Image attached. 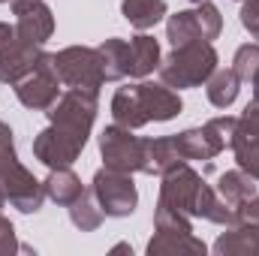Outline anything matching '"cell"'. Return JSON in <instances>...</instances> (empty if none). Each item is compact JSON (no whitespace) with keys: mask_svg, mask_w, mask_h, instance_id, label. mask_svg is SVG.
I'll use <instances>...</instances> for the list:
<instances>
[{"mask_svg":"<svg viewBox=\"0 0 259 256\" xmlns=\"http://www.w3.org/2000/svg\"><path fill=\"white\" fill-rule=\"evenodd\" d=\"M91 190H94L106 217H130L139 205V190H136V181L130 172L103 166V169H97Z\"/></svg>","mask_w":259,"mask_h":256,"instance_id":"cell-7","label":"cell"},{"mask_svg":"<svg viewBox=\"0 0 259 256\" xmlns=\"http://www.w3.org/2000/svg\"><path fill=\"white\" fill-rule=\"evenodd\" d=\"M42 187H46V199H52V202H55V205H61V208H69V205L84 193L81 178H78L69 166L49 169V175H46Z\"/></svg>","mask_w":259,"mask_h":256,"instance_id":"cell-20","label":"cell"},{"mask_svg":"<svg viewBox=\"0 0 259 256\" xmlns=\"http://www.w3.org/2000/svg\"><path fill=\"white\" fill-rule=\"evenodd\" d=\"M121 15L130 27L151 30L169 15V3L166 0H121Z\"/></svg>","mask_w":259,"mask_h":256,"instance_id":"cell-22","label":"cell"},{"mask_svg":"<svg viewBox=\"0 0 259 256\" xmlns=\"http://www.w3.org/2000/svg\"><path fill=\"white\" fill-rule=\"evenodd\" d=\"M112 253H130V256H133V247H130L127 241H121V244H115V247H112Z\"/></svg>","mask_w":259,"mask_h":256,"instance_id":"cell-34","label":"cell"},{"mask_svg":"<svg viewBox=\"0 0 259 256\" xmlns=\"http://www.w3.org/2000/svg\"><path fill=\"white\" fill-rule=\"evenodd\" d=\"M97 112H100V94L64 88V94L46 112V118H49V124H58V127H66V130H72V133L91 136L94 121H97Z\"/></svg>","mask_w":259,"mask_h":256,"instance_id":"cell-9","label":"cell"},{"mask_svg":"<svg viewBox=\"0 0 259 256\" xmlns=\"http://www.w3.org/2000/svg\"><path fill=\"white\" fill-rule=\"evenodd\" d=\"M241 220L244 223H253V226H259V193L241 208Z\"/></svg>","mask_w":259,"mask_h":256,"instance_id":"cell-32","label":"cell"},{"mask_svg":"<svg viewBox=\"0 0 259 256\" xmlns=\"http://www.w3.org/2000/svg\"><path fill=\"white\" fill-rule=\"evenodd\" d=\"M3 193H6V205H12L18 214H36L46 202V187L42 181L33 178V172L18 163L6 178H3Z\"/></svg>","mask_w":259,"mask_h":256,"instance_id":"cell-12","label":"cell"},{"mask_svg":"<svg viewBox=\"0 0 259 256\" xmlns=\"http://www.w3.org/2000/svg\"><path fill=\"white\" fill-rule=\"evenodd\" d=\"M18 247H21V244H18V235H15V226H12V220L0 214V256L18 253Z\"/></svg>","mask_w":259,"mask_h":256,"instance_id":"cell-31","label":"cell"},{"mask_svg":"<svg viewBox=\"0 0 259 256\" xmlns=\"http://www.w3.org/2000/svg\"><path fill=\"white\" fill-rule=\"evenodd\" d=\"M0 3H12V0H0Z\"/></svg>","mask_w":259,"mask_h":256,"instance_id":"cell-37","label":"cell"},{"mask_svg":"<svg viewBox=\"0 0 259 256\" xmlns=\"http://www.w3.org/2000/svg\"><path fill=\"white\" fill-rule=\"evenodd\" d=\"M205 187L202 175L196 172L190 163H178L169 172L160 175V193H157V205L172 208L187 214L190 220H196V208H199V193Z\"/></svg>","mask_w":259,"mask_h":256,"instance_id":"cell-6","label":"cell"},{"mask_svg":"<svg viewBox=\"0 0 259 256\" xmlns=\"http://www.w3.org/2000/svg\"><path fill=\"white\" fill-rule=\"evenodd\" d=\"M241 94V78L235 75L232 66H217L211 78L205 81V97L214 109H229Z\"/></svg>","mask_w":259,"mask_h":256,"instance_id":"cell-21","label":"cell"},{"mask_svg":"<svg viewBox=\"0 0 259 256\" xmlns=\"http://www.w3.org/2000/svg\"><path fill=\"white\" fill-rule=\"evenodd\" d=\"M250 88H253V97H259V75L253 78V81H250Z\"/></svg>","mask_w":259,"mask_h":256,"instance_id":"cell-35","label":"cell"},{"mask_svg":"<svg viewBox=\"0 0 259 256\" xmlns=\"http://www.w3.org/2000/svg\"><path fill=\"white\" fill-rule=\"evenodd\" d=\"M15 36V24H9V21H0V46L3 42H9Z\"/></svg>","mask_w":259,"mask_h":256,"instance_id":"cell-33","label":"cell"},{"mask_svg":"<svg viewBox=\"0 0 259 256\" xmlns=\"http://www.w3.org/2000/svg\"><path fill=\"white\" fill-rule=\"evenodd\" d=\"M178 163H187L178 151V142L175 136H148L145 139V166H142V175H163L169 172L172 166Z\"/></svg>","mask_w":259,"mask_h":256,"instance_id":"cell-17","label":"cell"},{"mask_svg":"<svg viewBox=\"0 0 259 256\" xmlns=\"http://www.w3.org/2000/svg\"><path fill=\"white\" fill-rule=\"evenodd\" d=\"M109 112H112V121L121 124L127 130H142L148 127V115H145V106H142V97H139V84H124L112 94V103H109Z\"/></svg>","mask_w":259,"mask_h":256,"instance_id":"cell-16","label":"cell"},{"mask_svg":"<svg viewBox=\"0 0 259 256\" xmlns=\"http://www.w3.org/2000/svg\"><path fill=\"white\" fill-rule=\"evenodd\" d=\"M175 142H178V151H181V157H184L187 163H193V160H205V163H211V160L220 154L217 145L211 142V136L205 133V127L181 130V133H175Z\"/></svg>","mask_w":259,"mask_h":256,"instance_id":"cell-24","label":"cell"},{"mask_svg":"<svg viewBox=\"0 0 259 256\" xmlns=\"http://www.w3.org/2000/svg\"><path fill=\"white\" fill-rule=\"evenodd\" d=\"M0 208H6V193H3V187H0Z\"/></svg>","mask_w":259,"mask_h":256,"instance_id":"cell-36","label":"cell"},{"mask_svg":"<svg viewBox=\"0 0 259 256\" xmlns=\"http://www.w3.org/2000/svg\"><path fill=\"white\" fill-rule=\"evenodd\" d=\"M103 220H106V214H103V208H100L94 190H84L72 205H69V223H72L78 232H97V229L103 226Z\"/></svg>","mask_w":259,"mask_h":256,"instance_id":"cell-25","label":"cell"},{"mask_svg":"<svg viewBox=\"0 0 259 256\" xmlns=\"http://www.w3.org/2000/svg\"><path fill=\"white\" fill-rule=\"evenodd\" d=\"M223 33V15L211 0H199L190 9H178L166 15V39L169 46H187V42H214Z\"/></svg>","mask_w":259,"mask_h":256,"instance_id":"cell-2","label":"cell"},{"mask_svg":"<svg viewBox=\"0 0 259 256\" xmlns=\"http://www.w3.org/2000/svg\"><path fill=\"white\" fill-rule=\"evenodd\" d=\"M232 69L241 81H253L259 75V42H244L235 49V58H232Z\"/></svg>","mask_w":259,"mask_h":256,"instance_id":"cell-28","label":"cell"},{"mask_svg":"<svg viewBox=\"0 0 259 256\" xmlns=\"http://www.w3.org/2000/svg\"><path fill=\"white\" fill-rule=\"evenodd\" d=\"M55 66H58L64 88L100 94V88L106 84L100 52L91 46H66L61 52H55Z\"/></svg>","mask_w":259,"mask_h":256,"instance_id":"cell-3","label":"cell"},{"mask_svg":"<svg viewBox=\"0 0 259 256\" xmlns=\"http://www.w3.org/2000/svg\"><path fill=\"white\" fill-rule=\"evenodd\" d=\"M91 136H81V133H72L66 127L58 124H49L33 136V157L46 166V169H61V166H72L84 145H88Z\"/></svg>","mask_w":259,"mask_h":256,"instance_id":"cell-8","label":"cell"},{"mask_svg":"<svg viewBox=\"0 0 259 256\" xmlns=\"http://www.w3.org/2000/svg\"><path fill=\"white\" fill-rule=\"evenodd\" d=\"M238 133H247V136H259V97H253L244 112L238 115Z\"/></svg>","mask_w":259,"mask_h":256,"instance_id":"cell-30","label":"cell"},{"mask_svg":"<svg viewBox=\"0 0 259 256\" xmlns=\"http://www.w3.org/2000/svg\"><path fill=\"white\" fill-rule=\"evenodd\" d=\"M12 91H15V97H18V103H21L24 109L46 115V112L58 103V97L64 94V81H61V75H58L55 55L46 52L42 61H39V66H36L33 72H27L18 84H12Z\"/></svg>","mask_w":259,"mask_h":256,"instance_id":"cell-4","label":"cell"},{"mask_svg":"<svg viewBox=\"0 0 259 256\" xmlns=\"http://www.w3.org/2000/svg\"><path fill=\"white\" fill-rule=\"evenodd\" d=\"M46 49L42 46H33V42H24L18 36H12L9 42L0 46V84H18L27 72H33L39 61H42Z\"/></svg>","mask_w":259,"mask_h":256,"instance_id":"cell-11","label":"cell"},{"mask_svg":"<svg viewBox=\"0 0 259 256\" xmlns=\"http://www.w3.org/2000/svg\"><path fill=\"white\" fill-rule=\"evenodd\" d=\"M148 256H205L208 253V244L196 235L193 229H154L148 247H145Z\"/></svg>","mask_w":259,"mask_h":256,"instance_id":"cell-14","label":"cell"},{"mask_svg":"<svg viewBox=\"0 0 259 256\" xmlns=\"http://www.w3.org/2000/svg\"><path fill=\"white\" fill-rule=\"evenodd\" d=\"M238 21H241V27L250 33V39L259 42V0H241Z\"/></svg>","mask_w":259,"mask_h":256,"instance_id":"cell-29","label":"cell"},{"mask_svg":"<svg viewBox=\"0 0 259 256\" xmlns=\"http://www.w3.org/2000/svg\"><path fill=\"white\" fill-rule=\"evenodd\" d=\"M211 250L217 256H259V226L244 220L226 226V232L217 235Z\"/></svg>","mask_w":259,"mask_h":256,"instance_id":"cell-15","label":"cell"},{"mask_svg":"<svg viewBox=\"0 0 259 256\" xmlns=\"http://www.w3.org/2000/svg\"><path fill=\"white\" fill-rule=\"evenodd\" d=\"M12 15H15V36L33 46H46L55 36V15L46 0H12Z\"/></svg>","mask_w":259,"mask_h":256,"instance_id":"cell-10","label":"cell"},{"mask_svg":"<svg viewBox=\"0 0 259 256\" xmlns=\"http://www.w3.org/2000/svg\"><path fill=\"white\" fill-rule=\"evenodd\" d=\"M256 184H259L256 178H250L247 172H241V169L235 166V169H229V172H223V175L217 178L214 190H217V196H220L226 205H232L235 211H241V208L259 193Z\"/></svg>","mask_w":259,"mask_h":256,"instance_id":"cell-19","label":"cell"},{"mask_svg":"<svg viewBox=\"0 0 259 256\" xmlns=\"http://www.w3.org/2000/svg\"><path fill=\"white\" fill-rule=\"evenodd\" d=\"M202 127H205V133L211 136V142L217 145V151L223 154V151H226V148H232V142H235V133H238V118H235V115H217V118L205 121Z\"/></svg>","mask_w":259,"mask_h":256,"instance_id":"cell-27","label":"cell"},{"mask_svg":"<svg viewBox=\"0 0 259 256\" xmlns=\"http://www.w3.org/2000/svg\"><path fill=\"white\" fill-rule=\"evenodd\" d=\"M139 97H142V106H145V115L151 124H166L172 118H178L184 112V100H181V91H172L169 84L163 81H145L139 78Z\"/></svg>","mask_w":259,"mask_h":256,"instance_id":"cell-13","label":"cell"},{"mask_svg":"<svg viewBox=\"0 0 259 256\" xmlns=\"http://www.w3.org/2000/svg\"><path fill=\"white\" fill-rule=\"evenodd\" d=\"M229 151H232V157H235V166L259 181V136L235 133V142H232Z\"/></svg>","mask_w":259,"mask_h":256,"instance_id":"cell-26","label":"cell"},{"mask_svg":"<svg viewBox=\"0 0 259 256\" xmlns=\"http://www.w3.org/2000/svg\"><path fill=\"white\" fill-rule=\"evenodd\" d=\"M190 3H199V0H190Z\"/></svg>","mask_w":259,"mask_h":256,"instance_id":"cell-38","label":"cell"},{"mask_svg":"<svg viewBox=\"0 0 259 256\" xmlns=\"http://www.w3.org/2000/svg\"><path fill=\"white\" fill-rule=\"evenodd\" d=\"M160 61H163L160 42L151 33L139 30L130 39V78H148V75H154Z\"/></svg>","mask_w":259,"mask_h":256,"instance_id":"cell-18","label":"cell"},{"mask_svg":"<svg viewBox=\"0 0 259 256\" xmlns=\"http://www.w3.org/2000/svg\"><path fill=\"white\" fill-rule=\"evenodd\" d=\"M106 81H124L130 75V42L121 36H109L97 46Z\"/></svg>","mask_w":259,"mask_h":256,"instance_id":"cell-23","label":"cell"},{"mask_svg":"<svg viewBox=\"0 0 259 256\" xmlns=\"http://www.w3.org/2000/svg\"><path fill=\"white\" fill-rule=\"evenodd\" d=\"M103 166L118 172H142L145 166V136H136V130H127L121 124H109L97 139Z\"/></svg>","mask_w":259,"mask_h":256,"instance_id":"cell-5","label":"cell"},{"mask_svg":"<svg viewBox=\"0 0 259 256\" xmlns=\"http://www.w3.org/2000/svg\"><path fill=\"white\" fill-rule=\"evenodd\" d=\"M220 58L214 42H187V46H175L157 66V75L163 84H169L172 91H187V88H202L211 72L217 69Z\"/></svg>","mask_w":259,"mask_h":256,"instance_id":"cell-1","label":"cell"}]
</instances>
